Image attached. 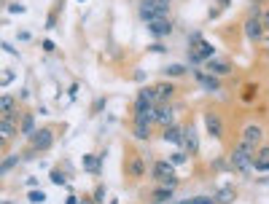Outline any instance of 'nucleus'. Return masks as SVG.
<instances>
[{"mask_svg":"<svg viewBox=\"0 0 269 204\" xmlns=\"http://www.w3.org/2000/svg\"><path fill=\"white\" fill-rule=\"evenodd\" d=\"M151 177H154L156 183H162V186H170V188L178 186V177H175V167H173L170 161H156V164H154V172H151Z\"/></svg>","mask_w":269,"mask_h":204,"instance_id":"7ed1b4c3","label":"nucleus"},{"mask_svg":"<svg viewBox=\"0 0 269 204\" xmlns=\"http://www.w3.org/2000/svg\"><path fill=\"white\" fill-rule=\"evenodd\" d=\"M196 78V83H199L205 91H221V81H218V75H213V73H202V70H196L194 73Z\"/></svg>","mask_w":269,"mask_h":204,"instance_id":"1a4fd4ad","label":"nucleus"},{"mask_svg":"<svg viewBox=\"0 0 269 204\" xmlns=\"http://www.w3.org/2000/svg\"><path fill=\"white\" fill-rule=\"evenodd\" d=\"M183 150H186L188 156H196L199 153V137H196V129L194 124H188V127H183Z\"/></svg>","mask_w":269,"mask_h":204,"instance_id":"39448f33","label":"nucleus"},{"mask_svg":"<svg viewBox=\"0 0 269 204\" xmlns=\"http://www.w3.org/2000/svg\"><path fill=\"white\" fill-rule=\"evenodd\" d=\"M3 142H5V140H3V137H0V145H3Z\"/></svg>","mask_w":269,"mask_h":204,"instance_id":"58836bf2","label":"nucleus"},{"mask_svg":"<svg viewBox=\"0 0 269 204\" xmlns=\"http://www.w3.org/2000/svg\"><path fill=\"white\" fill-rule=\"evenodd\" d=\"M175 121V108L167 102H156L154 105V124H162V127H170Z\"/></svg>","mask_w":269,"mask_h":204,"instance_id":"20e7f679","label":"nucleus"},{"mask_svg":"<svg viewBox=\"0 0 269 204\" xmlns=\"http://www.w3.org/2000/svg\"><path fill=\"white\" fill-rule=\"evenodd\" d=\"M183 161H186V153H173L170 156V164H173V167H180Z\"/></svg>","mask_w":269,"mask_h":204,"instance_id":"a878e982","label":"nucleus"},{"mask_svg":"<svg viewBox=\"0 0 269 204\" xmlns=\"http://www.w3.org/2000/svg\"><path fill=\"white\" fill-rule=\"evenodd\" d=\"M14 105H16V100L11 94H3L0 97V116H16L14 113Z\"/></svg>","mask_w":269,"mask_h":204,"instance_id":"aec40b11","label":"nucleus"},{"mask_svg":"<svg viewBox=\"0 0 269 204\" xmlns=\"http://www.w3.org/2000/svg\"><path fill=\"white\" fill-rule=\"evenodd\" d=\"M191 202H194V204H215V199H213V196H194Z\"/></svg>","mask_w":269,"mask_h":204,"instance_id":"c85d7f7f","label":"nucleus"},{"mask_svg":"<svg viewBox=\"0 0 269 204\" xmlns=\"http://www.w3.org/2000/svg\"><path fill=\"white\" fill-rule=\"evenodd\" d=\"M253 159H256V145H251V142H240V145L232 150V167L237 169V172H251Z\"/></svg>","mask_w":269,"mask_h":204,"instance_id":"f257e3e1","label":"nucleus"},{"mask_svg":"<svg viewBox=\"0 0 269 204\" xmlns=\"http://www.w3.org/2000/svg\"><path fill=\"white\" fill-rule=\"evenodd\" d=\"M170 14V0H140V19L151 22L156 16H167Z\"/></svg>","mask_w":269,"mask_h":204,"instance_id":"f03ea898","label":"nucleus"},{"mask_svg":"<svg viewBox=\"0 0 269 204\" xmlns=\"http://www.w3.org/2000/svg\"><path fill=\"white\" fill-rule=\"evenodd\" d=\"M43 49L46 51H54V41H43Z\"/></svg>","mask_w":269,"mask_h":204,"instance_id":"72a5a7b5","label":"nucleus"},{"mask_svg":"<svg viewBox=\"0 0 269 204\" xmlns=\"http://www.w3.org/2000/svg\"><path fill=\"white\" fill-rule=\"evenodd\" d=\"M16 164H19V156H16V153H14V156H5V159L0 161V177H3V175H8L11 169L16 167Z\"/></svg>","mask_w":269,"mask_h":204,"instance_id":"4be33fe9","label":"nucleus"},{"mask_svg":"<svg viewBox=\"0 0 269 204\" xmlns=\"http://www.w3.org/2000/svg\"><path fill=\"white\" fill-rule=\"evenodd\" d=\"M261 137H264V129H261L259 124H248V127L242 129V142H251V145L259 148Z\"/></svg>","mask_w":269,"mask_h":204,"instance_id":"ddd939ff","label":"nucleus"},{"mask_svg":"<svg viewBox=\"0 0 269 204\" xmlns=\"http://www.w3.org/2000/svg\"><path fill=\"white\" fill-rule=\"evenodd\" d=\"M154 91H156V102H167L170 100V97H173L175 94V86H173V83H154Z\"/></svg>","mask_w":269,"mask_h":204,"instance_id":"6ab92c4d","label":"nucleus"},{"mask_svg":"<svg viewBox=\"0 0 269 204\" xmlns=\"http://www.w3.org/2000/svg\"><path fill=\"white\" fill-rule=\"evenodd\" d=\"M261 24H264V30H269V11H264V14H261Z\"/></svg>","mask_w":269,"mask_h":204,"instance_id":"473e14b6","label":"nucleus"},{"mask_svg":"<svg viewBox=\"0 0 269 204\" xmlns=\"http://www.w3.org/2000/svg\"><path fill=\"white\" fill-rule=\"evenodd\" d=\"M51 183H57V186H65V175L60 172V169H54V172H51Z\"/></svg>","mask_w":269,"mask_h":204,"instance_id":"bb28decb","label":"nucleus"},{"mask_svg":"<svg viewBox=\"0 0 269 204\" xmlns=\"http://www.w3.org/2000/svg\"><path fill=\"white\" fill-rule=\"evenodd\" d=\"M213 199H215V204H232V202H234V188L224 186V188L218 191V194L213 196Z\"/></svg>","mask_w":269,"mask_h":204,"instance_id":"412c9836","label":"nucleus"},{"mask_svg":"<svg viewBox=\"0 0 269 204\" xmlns=\"http://www.w3.org/2000/svg\"><path fill=\"white\" fill-rule=\"evenodd\" d=\"M81 3H84V0H81Z\"/></svg>","mask_w":269,"mask_h":204,"instance_id":"a19ab883","label":"nucleus"},{"mask_svg":"<svg viewBox=\"0 0 269 204\" xmlns=\"http://www.w3.org/2000/svg\"><path fill=\"white\" fill-rule=\"evenodd\" d=\"M27 199H30L32 204H41V202H46V194H43V191H30Z\"/></svg>","mask_w":269,"mask_h":204,"instance_id":"393cba45","label":"nucleus"},{"mask_svg":"<svg viewBox=\"0 0 269 204\" xmlns=\"http://www.w3.org/2000/svg\"><path fill=\"white\" fill-rule=\"evenodd\" d=\"M105 194H108V191H105V186H97V188H94V202H102Z\"/></svg>","mask_w":269,"mask_h":204,"instance_id":"7c9ffc66","label":"nucleus"},{"mask_svg":"<svg viewBox=\"0 0 269 204\" xmlns=\"http://www.w3.org/2000/svg\"><path fill=\"white\" fill-rule=\"evenodd\" d=\"M245 35L248 41L259 43L261 38H264V24H261V16H248L245 19Z\"/></svg>","mask_w":269,"mask_h":204,"instance_id":"0eeeda50","label":"nucleus"},{"mask_svg":"<svg viewBox=\"0 0 269 204\" xmlns=\"http://www.w3.org/2000/svg\"><path fill=\"white\" fill-rule=\"evenodd\" d=\"M32 132H35V118H32L30 113H24L22 116V135H32Z\"/></svg>","mask_w":269,"mask_h":204,"instance_id":"5701e85b","label":"nucleus"},{"mask_svg":"<svg viewBox=\"0 0 269 204\" xmlns=\"http://www.w3.org/2000/svg\"><path fill=\"white\" fill-rule=\"evenodd\" d=\"M127 172H129V177H135V180H137V177H143V175L148 172V169H146V161H143L140 156H129Z\"/></svg>","mask_w":269,"mask_h":204,"instance_id":"2eb2a0df","label":"nucleus"},{"mask_svg":"<svg viewBox=\"0 0 269 204\" xmlns=\"http://www.w3.org/2000/svg\"><path fill=\"white\" fill-rule=\"evenodd\" d=\"M110 204H119V202H116V199H113V202H110Z\"/></svg>","mask_w":269,"mask_h":204,"instance_id":"ea45409f","label":"nucleus"},{"mask_svg":"<svg viewBox=\"0 0 269 204\" xmlns=\"http://www.w3.org/2000/svg\"><path fill=\"white\" fill-rule=\"evenodd\" d=\"M253 169H259V172H269V159L267 161H253Z\"/></svg>","mask_w":269,"mask_h":204,"instance_id":"c756f323","label":"nucleus"},{"mask_svg":"<svg viewBox=\"0 0 269 204\" xmlns=\"http://www.w3.org/2000/svg\"><path fill=\"white\" fill-rule=\"evenodd\" d=\"M102 105H105V100H97V102H94V113H100V110H102Z\"/></svg>","mask_w":269,"mask_h":204,"instance_id":"f704fd0d","label":"nucleus"},{"mask_svg":"<svg viewBox=\"0 0 269 204\" xmlns=\"http://www.w3.org/2000/svg\"><path fill=\"white\" fill-rule=\"evenodd\" d=\"M148 30H151V35L165 38V35L173 32V22H170V16H156V19H151V22H148Z\"/></svg>","mask_w":269,"mask_h":204,"instance_id":"6e6552de","label":"nucleus"},{"mask_svg":"<svg viewBox=\"0 0 269 204\" xmlns=\"http://www.w3.org/2000/svg\"><path fill=\"white\" fill-rule=\"evenodd\" d=\"M16 116H0V137L3 140H8V137L16 135Z\"/></svg>","mask_w":269,"mask_h":204,"instance_id":"4468645a","label":"nucleus"},{"mask_svg":"<svg viewBox=\"0 0 269 204\" xmlns=\"http://www.w3.org/2000/svg\"><path fill=\"white\" fill-rule=\"evenodd\" d=\"M78 204H91V199H81V202H78Z\"/></svg>","mask_w":269,"mask_h":204,"instance_id":"e433bc0d","label":"nucleus"},{"mask_svg":"<svg viewBox=\"0 0 269 204\" xmlns=\"http://www.w3.org/2000/svg\"><path fill=\"white\" fill-rule=\"evenodd\" d=\"M132 137L135 140H151V124H146V121H132Z\"/></svg>","mask_w":269,"mask_h":204,"instance_id":"a211bd4d","label":"nucleus"},{"mask_svg":"<svg viewBox=\"0 0 269 204\" xmlns=\"http://www.w3.org/2000/svg\"><path fill=\"white\" fill-rule=\"evenodd\" d=\"M205 68H207V73H213V75H229L232 73V65L224 62V59H215V57L205 59Z\"/></svg>","mask_w":269,"mask_h":204,"instance_id":"f8f14e48","label":"nucleus"},{"mask_svg":"<svg viewBox=\"0 0 269 204\" xmlns=\"http://www.w3.org/2000/svg\"><path fill=\"white\" fill-rule=\"evenodd\" d=\"M84 169H87L89 175H100L102 172V156L87 153V156H84Z\"/></svg>","mask_w":269,"mask_h":204,"instance_id":"dca6fc26","label":"nucleus"},{"mask_svg":"<svg viewBox=\"0 0 269 204\" xmlns=\"http://www.w3.org/2000/svg\"><path fill=\"white\" fill-rule=\"evenodd\" d=\"M178 204H194V202H191V199H186V202H178Z\"/></svg>","mask_w":269,"mask_h":204,"instance_id":"4c0bfd02","label":"nucleus"},{"mask_svg":"<svg viewBox=\"0 0 269 204\" xmlns=\"http://www.w3.org/2000/svg\"><path fill=\"white\" fill-rule=\"evenodd\" d=\"M30 142H32V150H49L51 142H54V135H51V129H38L30 135Z\"/></svg>","mask_w":269,"mask_h":204,"instance_id":"423d86ee","label":"nucleus"},{"mask_svg":"<svg viewBox=\"0 0 269 204\" xmlns=\"http://www.w3.org/2000/svg\"><path fill=\"white\" fill-rule=\"evenodd\" d=\"M205 127H207V132H210L213 137H221V135H224V121H221V116L213 113V110H207V113H205Z\"/></svg>","mask_w":269,"mask_h":204,"instance_id":"9b49d317","label":"nucleus"},{"mask_svg":"<svg viewBox=\"0 0 269 204\" xmlns=\"http://www.w3.org/2000/svg\"><path fill=\"white\" fill-rule=\"evenodd\" d=\"M173 194H175V188H170V186H159L154 191V204H173Z\"/></svg>","mask_w":269,"mask_h":204,"instance_id":"f3484780","label":"nucleus"},{"mask_svg":"<svg viewBox=\"0 0 269 204\" xmlns=\"http://www.w3.org/2000/svg\"><path fill=\"white\" fill-rule=\"evenodd\" d=\"M68 204H78V199H76V196H70V199H68Z\"/></svg>","mask_w":269,"mask_h":204,"instance_id":"c9c22d12","label":"nucleus"},{"mask_svg":"<svg viewBox=\"0 0 269 204\" xmlns=\"http://www.w3.org/2000/svg\"><path fill=\"white\" fill-rule=\"evenodd\" d=\"M11 14H24V5L14 3V5H11Z\"/></svg>","mask_w":269,"mask_h":204,"instance_id":"2f4dec72","label":"nucleus"},{"mask_svg":"<svg viewBox=\"0 0 269 204\" xmlns=\"http://www.w3.org/2000/svg\"><path fill=\"white\" fill-rule=\"evenodd\" d=\"M165 142H170V145H175V148H180L183 145V127H178V124H170V127H165Z\"/></svg>","mask_w":269,"mask_h":204,"instance_id":"9d476101","label":"nucleus"},{"mask_svg":"<svg viewBox=\"0 0 269 204\" xmlns=\"http://www.w3.org/2000/svg\"><path fill=\"white\" fill-rule=\"evenodd\" d=\"M269 159V148H259L256 150V159L253 161H267Z\"/></svg>","mask_w":269,"mask_h":204,"instance_id":"cd10ccee","label":"nucleus"},{"mask_svg":"<svg viewBox=\"0 0 269 204\" xmlns=\"http://www.w3.org/2000/svg\"><path fill=\"white\" fill-rule=\"evenodd\" d=\"M165 73L173 75V78H178V75L186 73V68H183V65H170V68H165Z\"/></svg>","mask_w":269,"mask_h":204,"instance_id":"b1692460","label":"nucleus"}]
</instances>
